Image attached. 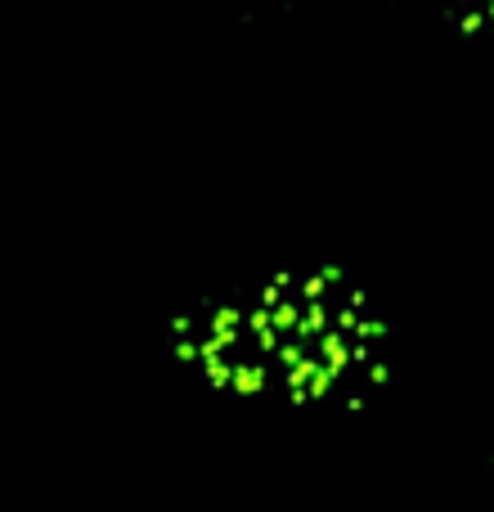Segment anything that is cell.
I'll return each instance as SVG.
<instances>
[{"label":"cell","mask_w":494,"mask_h":512,"mask_svg":"<svg viewBox=\"0 0 494 512\" xmlns=\"http://www.w3.org/2000/svg\"><path fill=\"white\" fill-rule=\"evenodd\" d=\"M167 351L221 396L292 409H360L396 378L387 315L337 265L274 270L176 310Z\"/></svg>","instance_id":"cell-1"},{"label":"cell","mask_w":494,"mask_h":512,"mask_svg":"<svg viewBox=\"0 0 494 512\" xmlns=\"http://www.w3.org/2000/svg\"><path fill=\"white\" fill-rule=\"evenodd\" d=\"M436 5L459 36L494 50V0H436Z\"/></svg>","instance_id":"cell-2"}]
</instances>
